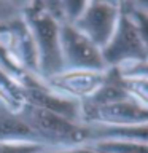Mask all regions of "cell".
Wrapping results in <instances>:
<instances>
[{
	"label": "cell",
	"instance_id": "6da1fadb",
	"mask_svg": "<svg viewBox=\"0 0 148 153\" xmlns=\"http://www.w3.org/2000/svg\"><path fill=\"white\" fill-rule=\"evenodd\" d=\"M86 118L91 121H99L105 124H113L112 128L143 126L148 124V108L137 104L135 100H119L105 105H91L84 108Z\"/></svg>",
	"mask_w": 148,
	"mask_h": 153
},
{
	"label": "cell",
	"instance_id": "7a4b0ae2",
	"mask_svg": "<svg viewBox=\"0 0 148 153\" xmlns=\"http://www.w3.org/2000/svg\"><path fill=\"white\" fill-rule=\"evenodd\" d=\"M30 123L33 132L37 131L45 137H50L57 142L70 143V145H76V143L88 140L91 136L89 129L76 126L70 120L38 107L30 113Z\"/></svg>",
	"mask_w": 148,
	"mask_h": 153
},
{
	"label": "cell",
	"instance_id": "3957f363",
	"mask_svg": "<svg viewBox=\"0 0 148 153\" xmlns=\"http://www.w3.org/2000/svg\"><path fill=\"white\" fill-rule=\"evenodd\" d=\"M145 56L147 50L143 46L137 26L129 18L121 16L116 32L108 42L102 57L113 64V62H119L123 59H143Z\"/></svg>",
	"mask_w": 148,
	"mask_h": 153
},
{
	"label": "cell",
	"instance_id": "277c9868",
	"mask_svg": "<svg viewBox=\"0 0 148 153\" xmlns=\"http://www.w3.org/2000/svg\"><path fill=\"white\" fill-rule=\"evenodd\" d=\"M115 18L116 11L110 5L92 3L80 18V32L86 38H89L95 46L108 45L115 33Z\"/></svg>",
	"mask_w": 148,
	"mask_h": 153
},
{
	"label": "cell",
	"instance_id": "5b68a950",
	"mask_svg": "<svg viewBox=\"0 0 148 153\" xmlns=\"http://www.w3.org/2000/svg\"><path fill=\"white\" fill-rule=\"evenodd\" d=\"M61 37H62L64 51L73 65L80 67V69H89V70L104 69L105 62L102 54L97 50V46L89 38H86L80 30L72 27H64Z\"/></svg>",
	"mask_w": 148,
	"mask_h": 153
},
{
	"label": "cell",
	"instance_id": "8992f818",
	"mask_svg": "<svg viewBox=\"0 0 148 153\" xmlns=\"http://www.w3.org/2000/svg\"><path fill=\"white\" fill-rule=\"evenodd\" d=\"M104 81L105 76L97 72H76L70 75H62L59 80H56V83L73 94L86 96L94 94L104 85Z\"/></svg>",
	"mask_w": 148,
	"mask_h": 153
},
{
	"label": "cell",
	"instance_id": "52a82bcc",
	"mask_svg": "<svg viewBox=\"0 0 148 153\" xmlns=\"http://www.w3.org/2000/svg\"><path fill=\"white\" fill-rule=\"evenodd\" d=\"M37 24V33L41 40V45L45 48L46 57H54L57 54V29L54 27L51 19L40 18L35 21Z\"/></svg>",
	"mask_w": 148,
	"mask_h": 153
},
{
	"label": "cell",
	"instance_id": "ba28073f",
	"mask_svg": "<svg viewBox=\"0 0 148 153\" xmlns=\"http://www.w3.org/2000/svg\"><path fill=\"white\" fill-rule=\"evenodd\" d=\"M33 129L13 118H0V139H24L33 136Z\"/></svg>",
	"mask_w": 148,
	"mask_h": 153
},
{
	"label": "cell",
	"instance_id": "9c48e42d",
	"mask_svg": "<svg viewBox=\"0 0 148 153\" xmlns=\"http://www.w3.org/2000/svg\"><path fill=\"white\" fill-rule=\"evenodd\" d=\"M95 150H97V153H148V143L108 140L100 142L95 147Z\"/></svg>",
	"mask_w": 148,
	"mask_h": 153
},
{
	"label": "cell",
	"instance_id": "30bf717a",
	"mask_svg": "<svg viewBox=\"0 0 148 153\" xmlns=\"http://www.w3.org/2000/svg\"><path fill=\"white\" fill-rule=\"evenodd\" d=\"M123 85L127 91L129 97L132 100L138 99L148 108V78H126V80H123ZM138 100H137V104H138Z\"/></svg>",
	"mask_w": 148,
	"mask_h": 153
},
{
	"label": "cell",
	"instance_id": "8fae6325",
	"mask_svg": "<svg viewBox=\"0 0 148 153\" xmlns=\"http://www.w3.org/2000/svg\"><path fill=\"white\" fill-rule=\"evenodd\" d=\"M38 147L27 145V143H5L0 142V153H33Z\"/></svg>",
	"mask_w": 148,
	"mask_h": 153
},
{
	"label": "cell",
	"instance_id": "7c38bea8",
	"mask_svg": "<svg viewBox=\"0 0 148 153\" xmlns=\"http://www.w3.org/2000/svg\"><path fill=\"white\" fill-rule=\"evenodd\" d=\"M65 153H97L92 150H72V152H65Z\"/></svg>",
	"mask_w": 148,
	"mask_h": 153
}]
</instances>
